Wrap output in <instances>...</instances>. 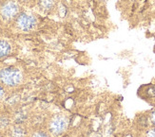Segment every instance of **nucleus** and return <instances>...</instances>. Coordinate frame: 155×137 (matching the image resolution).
Returning a JSON list of instances; mask_svg holds the SVG:
<instances>
[{
    "mask_svg": "<svg viewBox=\"0 0 155 137\" xmlns=\"http://www.w3.org/2000/svg\"><path fill=\"white\" fill-rule=\"evenodd\" d=\"M0 79L3 81V83L10 85V86H15L17 85L22 79V75L19 70L16 68H5L0 71Z\"/></svg>",
    "mask_w": 155,
    "mask_h": 137,
    "instance_id": "nucleus-1",
    "label": "nucleus"
},
{
    "mask_svg": "<svg viewBox=\"0 0 155 137\" xmlns=\"http://www.w3.org/2000/svg\"><path fill=\"white\" fill-rule=\"evenodd\" d=\"M35 24H36L35 19L31 15L25 14V13L20 14L17 18L18 26L25 31H28V30H31V29H33Z\"/></svg>",
    "mask_w": 155,
    "mask_h": 137,
    "instance_id": "nucleus-2",
    "label": "nucleus"
},
{
    "mask_svg": "<svg viewBox=\"0 0 155 137\" xmlns=\"http://www.w3.org/2000/svg\"><path fill=\"white\" fill-rule=\"evenodd\" d=\"M11 51L10 45L5 41H0V58L6 57Z\"/></svg>",
    "mask_w": 155,
    "mask_h": 137,
    "instance_id": "nucleus-5",
    "label": "nucleus"
},
{
    "mask_svg": "<svg viewBox=\"0 0 155 137\" xmlns=\"http://www.w3.org/2000/svg\"><path fill=\"white\" fill-rule=\"evenodd\" d=\"M147 137H155V129H150V131L147 132Z\"/></svg>",
    "mask_w": 155,
    "mask_h": 137,
    "instance_id": "nucleus-9",
    "label": "nucleus"
},
{
    "mask_svg": "<svg viewBox=\"0 0 155 137\" xmlns=\"http://www.w3.org/2000/svg\"><path fill=\"white\" fill-rule=\"evenodd\" d=\"M18 10H19V7L15 2L9 1L2 7L1 11H2V14L5 17L11 18V17L15 16L16 14V13L18 12Z\"/></svg>",
    "mask_w": 155,
    "mask_h": 137,
    "instance_id": "nucleus-4",
    "label": "nucleus"
},
{
    "mask_svg": "<svg viewBox=\"0 0 155 137\" xmlns=\"http://www.w3.org/2000/svg\"><path fill=\"white\" fill-rule=\"evenodd\" d=\"M32 137H49V136L44 132H36V133L33 134Z\"/></svg>",
    "mask_w": 155,
    "mask_h": 137,
    "instance_id": "nucleus-8",
    "label": "nucleus"
},
{
    "mask_svg": "<svg viewBox=\"0 0 155 137\" xmlns=\"http://www.w3.org/2000/svg\"><path fill=\"white\" fill-rule=\"evenodd\" d=\"M15 137H18V136H20V137H22L23 136V132H22V129H16L15 131Z\"/></svg>",
    "mask_w": 155,
    "mask_h": 137,
    "instance_id": "nucleus-7",
    "label": "nucleus"
},
{
    "mask_svg": "<svg viewBox=\"0 0 155 137\" xmlns=\"http://www.w3.org/2000/svg\"><path fill=\"white\" fill-rule=\"evenodd\" d=\"M3 95H4V90H3V88L0 86V99L2 98Z\"/></svg>",
    "mask_w": 155,
    "mask_h": 137,
    "instance_id": "nucleus-11",
    "label": "nucleus"
},
{
    "mask_svg": "<svg viewBox=\"0 0 155 137\" xmlns=\"http://www.w3.org/2000/svg\"><path fill=\"white\" fill-rule=\"evenodd\" d=\"M67 127H68L67 119L65 117H62V116H58V117L52 120L51 124V131L54 134H60L65 132Z\"/></svg>",
    "mask_w": 155,
    "mask_h": 137,
    "instance_id": "nucleus-3",
    "label": "nucleus"
},
{
    "mask_svg": "<svg viewBox=\"0 0 155 137\" xmlns=\"http://www.w3.org/2000/svg\"><path fill=\"white\" fill-rule=\"evenodd\" d=\"M150 117H151V122H152V124L155 125V110L151 113V115H150Z\"/></svg>",
    "mask_w": 155,
    "mask_h": 137,
    "instance_id": "nucleus-10",
    "label": "nucleus"
},
{
    "mask_svg": "<svg viewBox=\"0 0 155 137\" xmlns=\"http://www.w3.org/2000/svg\"><path fill=\"white\" fill-rule=\"evenodd\" d=\"M52 4H53L52 0H41V6L46 10L51 9L52 7Z\"/></svg>",
    "mask_w": 155,
    "mask_h": 137,
    "instance_id": "nucleus-6",
    "label": "nucleus"
}]
</instances>
